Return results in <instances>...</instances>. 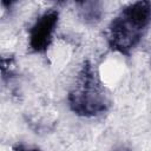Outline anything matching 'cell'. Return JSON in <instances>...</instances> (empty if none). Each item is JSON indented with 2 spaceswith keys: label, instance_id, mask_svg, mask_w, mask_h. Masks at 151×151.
I'll use <instances>...</instances> for the list:
<instances>
[{
  "label": "cell",
  "instance_id": "obj_1",
  "mask_svg": "<svg viewBox=\"0 0 151 151\" xmlns=\"http://www.w3.org/2000/svg\"><path fill=\"white\" fill-rule=\"evenodd\" d=\"M150 22V1H136L125 6L109 25L107 44L110 48L129 55L142 40Z\"/></svg>",
  "mask_w": 151,
  "mask_h": 151
},
{
  "label": "cell",
  "instance_id": "obj_2",
  "mask_svg": "<svg viewBox=\"0 0 151 151\" xmlns=\"http://www.w3.org/2000/svg\"><path fill=\"white\" fill-rule=\"evenodd\" d=\"M67 100L71 111L80 117L92 118L109 110L111 105L109 93L88 60L83 63Z\"/></svg>",
  "mask_w": 151,
  "mask_h": 151
},
{
  "label": "cell",
  "instance_id": "obj_3",
  "mask_svg": "<svg viewBox=\"0 0 151 151\" xmlns=\"http://www.w3.org/2000/svg\"><path fill=\"white\" fill-rule=\"evenodd\" d=\"M59 20L57 9L42 13L29 28V47L35 53H45L50 47Z\"/></svg>",
  "mask_w": 151,
  "mask_h": 151
},
{
  "label": "cell",
  "instance_id": "obj_4",
  "mask_svg": "<svg viewBox=\"0 0 151 151\" xmlns=\"http://www.w3.org/2000/svg\"><path fill=\"white\" fill-rule=\"evenodd\" d=\"M79 18L88 25H93L100 21L103 17V7L99 1H81L78 2Z\"/></svg>",
  "mask_w": 151,
  "mask_h": 151
},
{
  "label": "cell",
  "instance_id": "obj_5",
  "mask_svg": "<svg viewBox=\"0 0 151 151\" xmlns=\"http://www.w3.org/2000/svg\"><path fill=\"white\" fill-rule=\"evenodd\" d=\"M14 151H40V149L34 147V146H26L24 144H18L13 147Z\"/></svg>",
  "mask_w": 151,
  "mask_h": 151
},
{
  "label": "cell",
  "instance_id": "obj_6",
  "mask_svg": "<svg viewBox=\"0 0 151 151\" xmlns=\"http://www.w3.org/2000/svg\"><path fill=\"white\" fill-rule=\"evenodd\" d=\"M112 151H132L130 147L125 146V145H119V146H116Z\"/></svg>",
  "mask_w": 151,
  "mask_h": 151
}]
</instances>
